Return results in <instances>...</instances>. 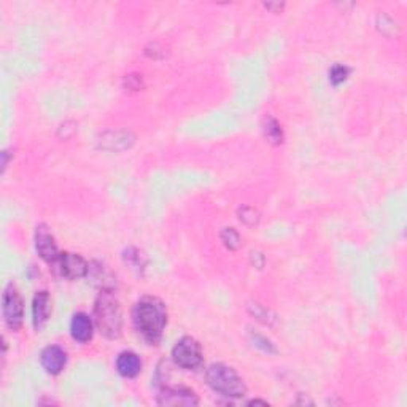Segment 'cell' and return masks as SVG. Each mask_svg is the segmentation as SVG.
<instances>
[{
  "label": "cell",
  "instance_id": "5bb4252c",
  "mask_svg": "<svg viewBox=\"0 0 407 407\" xmlns=\"http://www.w3.org/2000/svg\"><path fill=\"white\" fill-rule=\"evenodd\" d=\"M221 240H223V244L229 248V250H235V248H239L240 245V235L233 228H226L221 231Z\"/></svg>",
  "mask_w": 407,
  "mask_h": 407
},
{
  "label": "cell",
  "instance_id": "6da1fadb",
  "mask_svg": "<svg viewBox=\"0 0 407 407\" xmlns=\"http://www.w3.org/2000/svg\"><path fill=\"white\" fill-rule=\"evenodd\" d=\"M132 321L137 332L150 344L161 341L167 325V311L161 299L153 296L142 297L132 311Z\"/></svg>",
  "mask_w": 407,
  "mask_h": 407
},
{
  "label": "cell",
  "instance_id": "4fadbf2b",
  "mask_svg": "<svg viewBox=\"0 0 407 407\" xmlns=\"http://www.w3.org/2000/svg\"><path fill=\"white\" fill-rule=\"evenodd\" d=\"M263 131H264V136L267 141L274 145H280L283 142V131H282V126L278 124V121L272 117H267L264 119V124H263Z\"/></svg>",
  "mask_w": 407,
  "mask_h": 407
},
{
  "label": "cell",
  "instance_id": "ba28073f",
  "mask_svg": "<svg viewBox=\"0 0 407 407\" xmlns=\"http://www.w3.org/2000/svg\"><path fill=\"white\" fill-rule=\"evenodd\" d=\"M157 404L160 406H198L199 398L196 396V393L193 390H188V388H166L162 390L161 394H157Z\"/></svg>",
  "mask_w": 407,
  "mask_h": 407
},
{
  "label": "cell",
  "instance_id": "8fae6325",
  "mask_svg": "<svg viewBox=\"0 0 407 407\" xmlns=\"http://www.w3.org/2000/svg\"><path fill=\"white\" fill-rule=\"evenodd\" d=\"M93 320H91L86 314H75L74 318H72V325H70V331H72V337L75 339L78 342H88L93 337Z\"/></svg>",
  "mask_w": 407,
  "mask_h": 407
},
{
  "label": "cell",
  "instance_id": "7a4b0ae2",
  "mask_svg": "<svg viewBox=\"0 0 407 407\" xmlns=\"http://www.w3.org/2000/svg\"><path fill=\"white\" fill-rule=\"evenodd\" d=\"M94 317L97 328L108 339H117L121 334L123 325V314H121L119 302L113 296L112 290H102L96 299Z\"/></svg>",
  "mask_w": 407,
  "mask_h": 407
},
{
  "label": "cell",
  "instance_id": "277c9868",
  "mask_svg": "<svg viewBox=\"0 0 407 407\" xmlns=\"http://www.w3.org/2000/svg\"><path fill=\"white\" fill-rule=\"evenodd\" d=\"M172 358L177 366L183 369H196L202 364L204 355L200 344L190 336L181 337L180 341L174 345Z\"/></svg>",
  "mask_w": 407,
  "mask_h": 407
},
{
  "label": "cell",
  "instance_id": "5b68a950",
  "mask_svg": "<svg viewBox=\"0 0 407 407\" xmlns=\"http://www.w3.org/2000/svg\"><path fill=\"white\" fill-rule=\"evenodd\" d=\"M4 318L5 325H7L11 331H18L22 325L24 318V304L20 291L10 283L4 291Z\"/></svg>",
  "mask_w": 407,
  "mask_h": 407
},
{
  "label": "cell",
  "instance_id": "8992f818",
  "mask_svg": "<svg viewBox=\"0 0 407 407\" xmlns=\"http://www.w3.org/2000/svg\"><path fill=\"white\" fill-rule=\"evenodd\" d=\"M56 264H58L60 276L69 278V280H77V278L86 277L89 272V266L86 261H84L80 254H75V253H69V252L60 253Z\"/></svg>",
  "mask_w": 407,
  "mask_h": 407
},
{
  "label": "cell",
  "instance_id": "30bf717a",
  "mask_svg": "<svg viewBox=\"0 0 407 407\" xmlns=\"http://www.w3.org/2000/svg\"><path fill=\"white\" fill-rule=\"evenodd\" d=\"M51 314V299L46 291H39L32 302V320L35 330H41L50 318Z\"/></svg>",
  "mask_w": 407,
  "mask_h": 407
},
{
  "label": "cell",
  "instance_id": "52a82bcc",
  "mask_svg": "<svg viewBox=\"0 0 407 407\" xmlns=\"http://www.w3.org/2000/svg\"><path fill=\"white\" fill-rule=\"evenodd\" d=\"M35 248H37L40 258L46 261V263L54 264L60 257L54 237L45 224H40V226H37V231H35Z\"/></svg>",
  "mask_w": 407,
  "mask_h": 407
},
{
  "label": "cell",
  "instance_id": "e0dca14e",
  "mask_svg": "<svg viewBox=\"0 0 407 407\" xmlns=\"http://www.w3.org/2000/svg\"><path fill=\"white\" fill-rule=\"evenodd\" d=\"M248 404H264V406H267L266 401H259V399H253V401H250V403H248Z\"/></svg>",
  "mask_w": 407,
  "mask_h": 407
},
{
  "label": "cell",
  "instance_id": "9a60e30c",
  "mask_svg": "<svg viewBox=\"0 0 407 407\" xmlns=\"http://www.w3.org/2000/svg\"><path fill=\"white\" fill-rule=\"evenodd\" d=\"M350 75V69L345 65H334L332 69L330 70V82L334 84V86H337V84L344 83L347 80Z\"/></svg>",
  "mask_w": 407,
  "mask_h": 407
},
{
  "label": "cell",
  "instance_id": "3957f363",
  "mask_svg": "<svg viewBox=\"0 0 407 407\" xmlns=\"http://www.w3.org/2000/svg\"><path fill=\"white\" fill-rule=\"evenodd\" d=\"M205 379L210 388L226 398H242L247 393V387L239 374L226 364H212L205 373Z\"/></svg>",
  "mask_w": 407,
  "mask_h": 407
},
{
  "label": "cell",
  "instance_id": "2e32d148",
  "mask_svg": "<svg viewBox=\"0 0 407 407\" xmlns=\"http://www.w3.org/2000/svg\"><path fill=\"white\" fill-rule=\"evenodd\" d=\"M240 220L245 224H248V226H254V224H257L259 220L258 212H254L250 207H244L240 210Z\"/></svg>",
  "mask_w": 407,
  "mask_h": 407
},
{
  "label": "cell",
  "instance_id": "7c38bea8",
  "mask_svg": "<svg viewBox=\"0 0 407 407\" xmlns=\"http://www.w3.org/2000/svg\"><path fill=\"white\" fill-rule=\"evenodd\" d=\"M117 369L123 377L132 379L141 373L142 361L141 358L136 354H132V351H123V354H119V356L117 358Z\"/></svg>",
  "mask_w": 407,
  "mask_h": 407
},
{
  "label": "cell",
  "instance_id": "9c48e42d",
  "mask_svg": "<svg viewBox=\"0 0 407 407\" xmlns=\"http://www.w3.org/2000/svg\"><path fill=\"white\" fill-rule=\"evenodd\" d=\"M40 363L48 374L56 375L63 373L67 363V354L59 345H48L40 355Z\"/></svg>",
  "mask_w": 407,
  "mask_h": 407
}]
</instances>
